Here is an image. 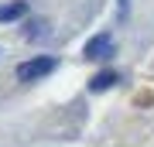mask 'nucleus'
<instances>
[{
    "label": "nucleus",
    "instance_id": "obj_1",
    "mask_svg": "<svg viewBox=\"0 0 154 147\" xmlns=\"http://www.w3.org/2000/svg\"><path fill=\"white\" fill-rule=\"evenodd\" d=\"M58 62L55 58H48V55H41V58H31V62H24V65H17V79L21 82H34V79H45V75H51L55 72Z\"/></svg>",
    "mask_w": 154,
    "mask_h": 147
},
{
    "label": "nucleus",
    "instance_id": "obj_2",
    "mask_svg": "<svg viewBox=\"0 0 154 147\" xmlns=\"http://www.w3.org/2000/svg\"><path fill=\"white\" fill-rule=\"evenodd\" d=\"M86 58H110V55H113V38H110V34H96V38L93 41H86Z\"/></svg>",
    "mask_w": 154,
    "mask_h": 147
},
{
    "label": "nucleus",
    "instance_id": "obj_3",
    "mask_svg": "<svg viewBox=\"0 0 154 147\" xmlns=\"http://www.w3.org/2000/svg\"><path fill=\"white\" fill-rule=\"evenodd\" d=\"M116 86V72H99V75H93V82H89V89L93 93H103V89Z\"/></svg>",
    "mask_w": 154,
    "mask_h": 147
},
{
    "label": "nucleus",
    "instance_id": "obj_4",
    "mask_svg": "<svg viewBox=\"0 0 154 147\" xmlns=\"http://www.w3.org/2000/svg\"><path fill=\"white\" fill-rule=\"evenodd\" d=\"M24 11H28V4H4L0 7V21H17V17H24Z\"/></svg>",
    "mask_w": 154,
    "mask_h": 147
},
{
    "label": "nucleus",
    "instance_id": "obj_5",
    "mask_svg": "<svg viewBox=\"0 0 154 147\" xmlns=\"http://www.w3.org/2000/svg\"><path fill=\"white\" fill-rule=\"evenodd\" d=\"M127 7H130V0H120V14H127Z\"/></svg>",
    "mask_w": 154,
    "mask_h": 147
}]
</instances>
